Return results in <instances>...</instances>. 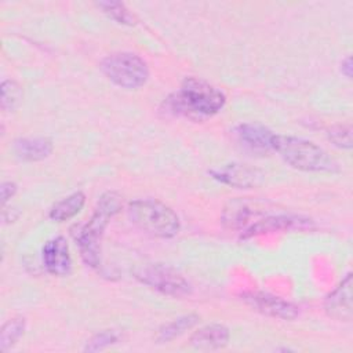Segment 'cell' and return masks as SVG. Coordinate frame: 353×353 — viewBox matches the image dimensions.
<instances>
[{
    "mask_svg": "<svg viewBox=\"0 0 353 353\" xmlns=\"http://www.w3.org/2000/svg\"><path fill=\"white\" fill-rule=\"evenodd\" d=\"M225 105V92L199 77H186L163 102L167 113L192 121H205L218 114Z\"/></svg>",
    "mask_w": 353,
    "mask_h": 353,
    "instance_id": "6da1fadb",
    "label": "cell"
},
{
    "mask_svg": "<svg viewBox=\"0 0 353 353\" xmlns=\"http://www.w3.org/2000/svg\"><path fill=\"white\" fill-rule=\"evenodd\" d=\"M121 196L117 192H105L99 197L90 219L70 229L81 259L92 269L102 266L101 240L109 221L121 210Z\"/></svg>",
    "mask_w": 353,
    "mask_h": 353,
    "instance_id": "7a4b0ae2",
    "label": "cell"
},
{
    "mask_svg": "<svg viewBox=\"0 0 353 353\" xmlns=\"http://www.w3.org/2000/svg\"><path fill=\"white\" fill-rule=\"evenodd\" d=\"M272 150L276 152L288 165L306 172H335L338 163L323 148L312 141L294 135L274 134Z\"/></svg>",
    "mask_w": 353,
    "mask_h": 353,
    "instance_id": "3957f363",
    "label": "cell"
},
{
    "mask_svg": "<svg viewBox=\"0 0 353 353\" xmlns=\"http://www.w3.org/2000/svg\"><path fill=\"white\" fill-rule=\"evenodd\" d=\"M127 216L139 230L159 239H172L181 230L176 212L156 199H137L128 203Z\"/></svg>",
    "mask_w": 353,
    "mask_h": 353,
    "instance_id": "277c9868",
    "label": "cell"
},
{
    "mask_svg": "<svg viewBox=\"0 0 353 353\" xmlns=\"http://www.w3.org/2000/svg\"><path fill=\"white\" fill-rule=\"evenodd\" d=\"M99 69L109 81L124 90H138L149 79L148 63L139 55L127 51L106 55Z\"/></svg>",
    "mask_w": 353,
    "mask_h": 353,
    "instance_id": "5b68a950",
    "label": "cell"
},
{
    "mask_svg": "<svg viewBox=\"0 0 353 353\" xmlns=\"http://www.w3.org/2000/svg\"><path fill=\"white\" fill-rule=\"evenodd\" d=\"M134 277L143 285L163 295L183 298L192 294V284L176 269L164 263H145L137 266Z\"/></svg>",
    "mask_w": 353,
    "mask_h": 353,
    "instance_id": "8992f818",
    "label": "cell"
},
{
    "mask_svg": "<svg viewBox=\"0 0 353 353\" xmlns=\"http://www.w3.org/2000/svg\"><path fill=\"white\" fill-rule=\"evenodd\" d=\"M313 225L310 218L290 214V212H265L255 222H252L244 232H241L243 239H250L261 234L287 232V230H303L310 229Z\"/></svg>",
    "mask_w": 353,
    "mask_h": 353,
    "instance_id": "52a82bcc",
    "label": "cell"
},
{
    "mask_svg": "<svg viewBox=\"0 0 353 353\" xmlns=\"http://www.w3.org/2000/svg\"><path fill=\"white\" fill-rule=\"evenodd\" d=\"M241 301L254 310L273 319L294 320L299 314V307L295 303L263 291L244 292L241 294Z\"/></svg>",
    "mask_w": 353,
    "mask_h": 353,
    "instance_id": "ba28073f",
    "label": "cell"
},
{
    "mask_svg": "<svg viewBox=\"0 0 353 353\" xmlns=\"http://www.w3.org/2000/svg\"><path fill=\"white\" fill-rule=\"evenodd\" d=\"M43 265L46 270L57 277H65L72 273L73 261L69 244L63 236H55L46 241L41 250Z\"/></svg>",
    "mask_w": 353,
    "mask_h": 353,
    "instance_id": "9c48e42d",
    "label": "cell"
},
{
    "mask_svg": "<svg viewBox=\"0 0 353 353\" xmlns=\"http://www.w3.org/2000/svg\"><path fill=\"white\" fill-rule=\"evenodd\" d=\"M210 174H211V178H214L215 181L237 189L255 188L263 179V175L259 171L250 168L247 165L234 164V163L214 168L210 171Z\"/></svg>",
    "mask_w": 353,
    "mask_h": 353,
    "instance_id": "30bf717a",
    "label": "cell"
},
{
    "mask_svg": "<svg viewBox=\"0 0 353 353\" xmlns=\"http://www.w3.org/2000/svg\"><path fill=\"white\" fill-rule=\"evenodd\" d=\"M324 310L335 320H352V273H347L345 279L327 295L324 301Z\"/></svg>",
    "mask_w": 353,
    "mask_h": 353,
    "instance_id": "8fae6325",
    "label": "cell"
},
{
    "mask_svg": "<svg viewBox=\"0 0 353 353\" xmlns=\"http://www.w3.org/2000/svg\"><path fill=\"white\" fill-rule=\"evenodd\" d=\"M237 141L247 149L258 153L272 150V138L274 132L259 123H240L234 128Z\"/></svg>",
    "mask_w": 353,
    "mask_h": 353,
    "instance_id": "7c38bea8",
    "label": "cell"
},
{
    "mask_svg": "<svg viewBox=\"0 0 353 353\" xmlns=\"http://www.w3.org/2000/svg\"><path fill=\"white\" fill-rule=\"evenodd\" d=\"M230 339L229 328L223 324H207L196 330L190 338L189 343L199 350H216L228 345Z\"/></svg>",
    "mask_w": 353,
    "mask_h": 353,
    "instance_id": "4fadbf2b",
    "label": "cell"
},
{
    "mask_svg": "<svg viewBox=\"0 0 353 353\" xmlns=\"http://www.w3.org/2000/svg\"><path fill=\"white\" fill-rule=\"evenodd\" d=\"M52 142L44 137L19 138L12 143L15 156L23 161H41L52 153Z\"/></svg>",
    "mask_w": 353,
    "mask_h": 353,
    "instance_id": "5bb4252c",
    "label": "cell"
},
{
    "mask_svg": "<svg viewBox=\"0 0 353 353\" xmlns=\"http://www.w3.org/2000/svg\"><path fill=\"white\" fill-rule=\"evenodd\" d=\"M199 320H200V317L196 313H189V314L179 316L168 323H164L156 331V335H154L156 343H167V342L181 336L186 331L192 330L199 323Z\"/></svg>",
    "mask_w": 353,
    "mask_h": 353,
    "instance_id": "9a60e30c",
    "label": "cell"
},
{
    "mask_svg": "<svg viewBox=\"0 0 353 353\" xmlns=\"http://www.w3.org/2000/svg\"><path fill=\"white\" fill-rule=\"evenodd\" d=\"M85 204V194L80 190L70 193L58 203H55L50 210V219L54 222H65L74 218Z\"/></svg>",
    "mask_w": 353,
    "mask_h": 353,
    "instance_id": "2e32d148",
    "label": "cell"
},
{
    "mask_svg": "<svg viewBox=\"0 0 353 353\" xmlns=\"http://www.w3.org/2000/svg\"><path fill=\"white\" fill-rule=\"evenodd\" d=\"M25 328H26L25 317L18 316L6 321L0 331V350L7 352L14 345H17V342L23 335Z\"/></svg>",
    "mask_w": 353,
    "mask_h": 353,
    "instance_id": "e0dca14e",
    "label": "cell"
},
{
    "mask_svg": "<svg viewBox=\"0 0 353 353\" xmlns=\"http://www.w3.org/2000/svg\"><path fill=\"white\" fill-rule=\"evenodd\" d=\"M97 7L101 8V11L108 18H110L112 21H114L120 25L132 26L137 23L134 14L121 1H99V3H97Z\"/></svg>",
    "mask_w": 353,
    "mask_h": 353,
    "instance_id": "ac0fdd59",
    "label": "cell"
},
{
    "mask_svg": "<svg viewBox=\"0 0 353 353\" xmlns=\"http://www.w3.org/2000/svg\"><path fill=\"white\" fill-rule=\"evenodd\" d=\"M1 91V109L6 112H12L18 108L22 101L23 91L22 87L12 79H7L0 85Z\"/></svg>",
    "mask_w": 353,
    "mask_h": 353,
    "instance_id": "d6986e66",
    "label": "cell"
},
{
    "mask_svg": "<svg viewBox=\"0 0 353 353\" xmlns=\"http://www.w3.org/2000/svg\"><path fill=\"white\" fill-rule=\"evenodd\" d=\"M120 341V334L116 330H103L94 334L84 346V352H101L109 346L116 345Z\"/></svg>",
    "mask_w": 353,
    "mask_h": 353,
    "instance_id": "ffe728a7",
    "label": "cell"
},
{
    "mask_svg": "<svg viewBox=\"0 0 353 353\" xmlns=\"http://www.w3.org/2000/svg\"><path fill=\"white\" fill-rule=\"evenodd\" d=\"M328 139L341 149H352L350 124H336L328 130Z\"/></svg>",
    "mask_w": 353,
    "mask_h": 353,
    "instance_id": "44dd1931",
    "label": "cell"
},
{
    "mask_svg": "<svg viewBox=\"0 0 353 353\" xmlns=\"http://www.w3.org/2000/svg\"><path fill=\"white\" fill-rule=\"evenodd\" d=\"M18 190V186L15 182H11V181H4L1 185H0V196H1V204L3 207H6V204L15 196Z\"/></svg>",
    "mask_w": 353,
    "mask_h": 353,
    "instance_id": "7402d4cb",
    "label": "cell"
},
{
    "mask_svg": "<svg viewBox=\"0 0 353 353\" xmlns=\"http://www.w3.org/2000/svg\"><path fill=\"white\" fill-rule=\"evenodd\" d=\"M18 216H19V211L17 208L4 207V210H3V221L4 222H14L18 219Z\"/></svg>",
    "mask_w": 353,
    "mask_h": 353,
    "instance_id": "603a6c76",
    "label": "cell"
},
{
    "mask_svg": "<svg viewBox=\"0 0 353 353\" xmlns=\"http://www.w3.org/2000/svg\"><path fill=\"white\" fill-rule=\"evenodd\" d=\"M341 70H342V73H343L347 79L352 77V58H350L349 55L342 61V63H341Z\"/></svg>",
    "mask_w": 353,
    "mask_h": 353,
    "instance_id": "cb8c5ba5",
    "label": "cell"
}]
</instances>
